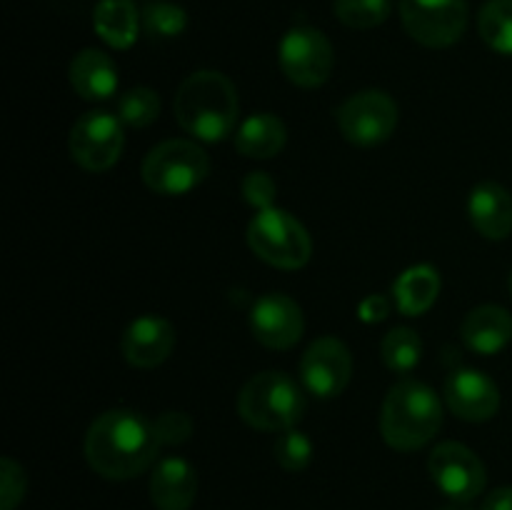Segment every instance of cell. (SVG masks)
Listing matches in <instances>:
<instances>
[{"mask_svg":"<svg viewBox=\"0 0 512 510\" xmlns=\"http://www.w3.org/2000/svg\"><path fill=\"white\" fill-rule=\"evenodd\" d=\"M160 438L155 425L135 410L115 408L98 415L85 435L90 468L108 480H130L155 463Z\"/></svg>","mask_w":512,"mask_h":510,"instance_id":"obj_1","label":"cell"},{"mask_svg":"<svg viewBox=\"0 0 512 510\" xmlns=\"http://www.w3.org/2000/svg\"><path fill=\"white\" fill-rule=\"evenodd\" d=\"M238 90L218 70H198L180 83L175 93V120L203 143H220L238 125Z\"/></svg>","mask_w":512,"mask_h":510,"instance_id":"obj_2","label":"cell"},{"mask_svg":"<svg viewBox=\"0 0 512 510\" xmlns=\"http://www.w3.org/2000/svg\"><path fill=\"white\" fill-rule=\"evenodd\" d=\"M443 425V405L430 385L403 378L388 390L380 408V433L395 450L413 453L428 445Z\"/></svg>","mask_w":512,"mask_h":510,"instance_id":"obj_3","label":"cell"},{"mask_svg":"<svg viewBox=\"0 0 512 510\" xmlns=\"http://www.w3.org/2000/svg\"><path fill=\"white\" fill-rule=\"evenodd\" d=\"M305 413L303 388L280 370L253 375L238 395V415L255 430L283 433L295 428Z\"/></svg>","mask_w":512,"mask_h":510,"instance_id":"obj_4","label":"cell"},{"mask_svg":"<svg viewBox=\"0 0 512 510\" xmlns=\"http://www.w3.org/2000/svg\"><path fill=\"white\" fill-rule=\"evenodd\" d=\"M210 160L193 140H165L155 145L143 160V183L165 198L188 195L208 178Z\"/></svg>","mask_w":512,"mask_h":510,"instance_id":"obj_5","label":"cell"},{"mask_svg":"<svg viewBox=\"0 0 512 510\" xmlns=\"http://www.w3.org/2000/svg\"><path fill=\"white\" fill-rule=\"evenodd\" d=\"M248 245L260 260L283 270L303 268L313 253L305 225L280 208L258 210L248 225Z\"/></svg>","mask_w":512,"mask_h":510,"instance_id":"obj_6","label":"cell"},{"mask_svg":"<svg viewBox=\"0 0 512 510\" xmlns=\"http://www.w3.org/2000/svg\"><path fill=\"white\" fill-rule=\"evenodd\" d=\"M335 120L348 143L373 148L395 133L400 110L385 90H360L335 110Z\"/></svg>","mask_w":512,"mask_h":510,"instance_id":"obj_7","label":"cell"},{"mask_svg":"<svg viewBox=\"0 0 512 510\" xmlns=\"http://www.w3.org/2000/svg\"><path fill=\"white\" fill-rule=\"evenodd\" d=\"M278 63L285 78L298 88H320L328 83L335 53L325 33L310 25H295L278 45Z\"/></svg>","mask_w":512,"mask_h":510,"instance_id":"obj_8","label":"cell"},{"mask_svg":"<svg viewBox=\"0 0 512 510\" xmlns=\"http://www.w3.org/2000/svg\"><path fill=\"white\" fill-rule=\"evenodd\" d=\"M400 18L415 43L450 48L468 25V0H400Z\"/></svg>","mask_w":512,"mask_h":510,"instance_id":"obj_9","label":"cell"},{"mask_svg":"<svg viewBox=\"0 0 512 510\" xmlns=\"http://www.w3.org/2000/svg\"><path fill=\"white\" fill-rule=\"evenodd\" d=\"M70 155L80 168L100 173L118 163L123 153V123L108 110H90L75 120L70 130Z\"/></svg>","mask_w":512,"mask_h":510,"instance_id":"obj_10","label":"cell"},{"mask_svg":"<svg viewBox=\"0 0 512 510\" xmlns=\"http://www.w3.org/2000/svg\"><path fill=\"white\" fill-rule=\"evenodd\" d=\"M428 470L433 483L443 495H448L453 503H470L478 498L485 490V465L468 445L455 443H440L438 448L430 453Z\"/></svg>","mask_w":512,"mask_h":510,"instance_id":"obj_11","label":"cell"},{"mask_svg":"<svg viewBox=\"0 0 512 510\" xmlns=\"http://www.w3.org/2000/svg\"><path fill=\"white\" fill-rule=\"evenodd\" d=\"M353 375V355L348 345L338 338L313 340L300 358V380L303 388L315 398L330 400L343 393Z\"/></svg>","mask_w":512,"mask_h":510,"instance_id":"obj_12","label":"cell"},{"mask_svg":"<svg viewBox=\"0 0 512 510\" xmlns=\"http://www.w3.org/2000/svg\"><path fill=\"white\" fill-rule=\"evenodd\" d=\"M250 330L265 348L290 350L303 338V310L290 295L268 293L255 300L253 310H250Z\"/></svg>","mask_w":512,"mask_h":510,"instance_id":"obj_13","label":"cell"},{"mask_svg":"<svg viewBox=\"0 0 512 510\" xmlns=\"http://www.w3.org/2000/svg\"><path fill=\"white\" fill-rule=\"evenodd\" d=\"M445 403L468 423H485L500 408V390L485 373L473 368H460L445 380Z\"/></svg>","mask_w":512,"mask_h":510,"instance_id":"obj_14","label":"cell"},{"mask_svg":"<svg viewBox=\"0 0 512 510\" xmlns=\"http://www.w3.org/2000/svg\"><path fill=\"white\" fill-rule=\"evenodd\" d=\"M175 348V328L160 315H143L125 328L120 350L135 368H158Z\"/></svg>","mask_w":512,"mask_h":510,"instance_id":"obj_15","label":"cell"},{"mask_svg":"<svg viewBox=\"0 0 512 510\" xmlns=\"http://www.w3.org/2000/svg\"><path fill=\"white\" fill-rule=\"evenodd\" d=\"M198 495V473L185 458H163L150 478V500L158 510H190Z\"/></svg>","mask_w":512,"mask_h":510,"instance_id":"obj_16","label":"cell"},{"mask_svg":"<svg viewBox=\"0 0 512 510\" xmlns=\"http://www.w3.org/2000/svg\"><path fill=\"white\" fill-rule=\"evenodd\" d=\"M473 228L488 240H505L512 233V195L500 183H480L468 203Z\"/></svg>","mask_w":512,"mask_h":510,"instance_id":"obj_17","label":"cell"},{"mask_svg":"<svg viewBox=\"0 0 512 510\" xmlns=\"http://www.w3.org/2000/svg\"><path fill=\"white\" fill-rule=\"evenodd\" d=\"M460 338L473 353H500L512 340V315L500 305H480L465 315Z\"/></svg>","mask_w":512,"mask_h":510,"instance_id":"obj_18","label":"cell"},{"mask_svg":"<svg viewBox=\"0 0 512 510\" xmlns=\"http://www.w3.org/2000/svg\"><path fill=\"white\" fill-rule=\"evenodd\" d=\"M70 83L83 100H108L118 90V68L103 50L85 48L70 63Z\"/></svg>","mask_w":512,"mask_h":510,"instance_id":"obj_19","label":"cell"},{"mask_svg":"<svg viewBox=\"0 0 512 510\" xmlns=\"http://www.w3.org/2000/svg\"><path fill=\"white\" fill-rule=\"evenodd\" d=\"M288 130L285 123L273 113H255L240 123L235 130V148L240 155L255 160L275 158L285 148Z\"/></svg>","mask_w":512,"mask_h":510,"instance_id":"obj_20","label":"cell"},{"mask_svg":"<svg viewBox=\"0 0 512 510\" xmlns=\"http://www.w3.org/2000/svg\"><path fill=\"white\" fill-rule=\"evenodd\" d=\"M440 295V273L433 265H413L398 275L393 285L395 305L403 315L418 318L428 313Z\"/></svg>","mask_w":512,"mask_h":510,"instance_id":"obj_21","label":"cell"},{"mask_svg":"<svg viewBox=\"0 0 512 510\" xmlns=\"http://www.w3.org/2000/svg\"><path fill=\"white\" fill-rule=\"evenodd\" d=\"M95 33L110 48L125 50L138 40L140 13L133 0H100L93 13Z\"/></svg>","mask_w":512,"mask_h":510,"instance_id":"obj_22","label":"cell"},{"mask_svg":"<svg viewBox=\"0 0 512 510\" xmlns=\"http://www.w3.org/2000/svg\"><path fill=\"white\" fill-rule=\"evenodd\" d=\"M480 38L500 55H512V0H488L478 15Z\"/></svg>","mask_w":512,"mask_h":510,"instance_id":"obj_23","label":"cell"},{"mask_svg":"<svg viewBox=\"0 0 512 510\" xmlns=\"http://www.w3.org/2000/svg\"><path fill=\"white\" fill-rule=\"evenodd\" d=\"M380 358L393 373H410L423 358V340L413 328H393L380 343Z\"/></svg>","mask_w":512,"mask_h":510,"instance_id":"obj_24","label":"cell"},{"mask_svg":"<svg viewBox=\"0 0 512 510\" xmlns=\"http://www.w3.org/2000/svg\"><path fill=\"white\" fill-rule=\"evenodd\" d=\"M160 115V98L153 88H130L120 95L118 100V118L120 123L130 128H148Z\"/></svg>","mask_w":512,"mask_h":510,"instance_id":"obj_25","label":"cell"},{"mask_svg":"<svg viewBox=\"0 0 512 510\" xmlns=\"http://www.w3.org/2000/svg\"><path fill=\"white\" fill-rule=\"evenodd\" d=\"M390 0H335L333 10L335 18L343 25L355 30L378 28L388 20Z\"/></svg>","mask_w":512,"mask_h":510,"instance_id":"obj_26","label":"cell"},{"mask_svg":"<svg viewBox=\"0 0 512 510\" xmlns=\"http://www.w3.org/2000/svg\"><path fill=\"white\" fill-rule=\"evenodd\" d=\"M140 25L150 38H178L188 25V15L180 5L173 3H150L140 13Z\"/></svg>","mask_w":512,"mask_h":510,"instance_id":"obj_27","label":"cell"},{"mask_svg":"<svg viewBox=\"0 0 512 510\" xmlns=\"http://www.w3.org/2000/svg\"><path fill=\"white\" fill-rule=\"evenodd\" d=\"M273 453L280 468L290 470V473H300V470L308 468L310 460H313V443H310V438L303 430L290 428L278 433Z\"/></svg>","mask_w":512,"mask_h":510,"instance_id":"obj_28","label":"cell"},{"mask_svg":"<svg viewBox=\"0 0 512 510\" xmlns=\"http://www.w3.org/2000/svg\"><path fill=\"white\" fill-rule=\"evenodd\" d=\"M25 470L13 458L0 460V510H15L25 498Z\"/></svg>","mask_w":512,"mask_h":510,"instance_id":"obj_29","label":"cell"},{"mask_svg":"<svg viewBox=\"0 0 512 510\" xmlns=\"http://www.w3.org/2000/svg\"><path fill=\"white\" fill-rule=\"evenodd\" d=\"M153 425L160 445H183L193 435V420H190V415L180 413V410H168Z\"/></svg>","mask_w":512,"mask_h":510,"instance_id":"obj_30","label":"cell"},{"mask_svg":"<svg viewBox=\"0 0 512 510\" xmlns=\"http://www.w3.org/2000/svg\"><path fill=\"white\" fill-rule=\"evenodd\" d=\"M240 190H243V198L248 200L253 208L268 210L275 208V183L268 173H250L245 175L243 183H240Z\"/></svg>","mask_w":512,"mask_h":510,"instance_id":"obj_31","label":"cell"},{"mask_svg":"<svg viewBox=\"0 0 512 510\" xmlns=\"http://www.w3.org/2000/svg\"><path fill=\"white\" fill-rule=\"evenodd\" d=\"M390 313V303L383 298V295H370L368 300H363L358 308V315L365 320V323H378V320H385Z\"/></svg>","mask_w":512,"mask_h":510,"instance_id":"obj_32","label":"cell"},{"mask_svg":"<svg viewBox=\"0 0 512 510\" xmlns=\"http://www.w3.org/2000/svg\"><path fill=\"white\" fill-rule=\"evenodd\" d=\"M483 510H512V485H503L485 495Z\"/></svg>","mask_w":512,"mask_h":510,"instance_id":"obj_33","label":"cell"},{"mask_svg":"<svg viewBox=\"0 0 512 510\" xmlns=\"http://www.w3.org/2000/svg\"><path fill=\"white\" fill-rule=\"evenodd\" d=\"M443 510H473V508H468L465 503H455V505H448V508H443Z\"/></svg>","mask_w":512,"mask_h":510,"instance_id":"obj_34","label":"cell"},{"mask_svg":"<svg viewBox=\"0 0 512 510\" xmlns=\"http://www.w3.org/2000/svg\"><path fill=\"white\" fill-rule=\"evenodd\" d=\"M508 285H510V295H512V270H510V280H508Z\"/></svg>","mask_w":512,"mask_h":510,"instance_id":"obj_35","label":"cell"}]
</instances>
